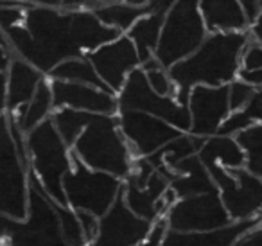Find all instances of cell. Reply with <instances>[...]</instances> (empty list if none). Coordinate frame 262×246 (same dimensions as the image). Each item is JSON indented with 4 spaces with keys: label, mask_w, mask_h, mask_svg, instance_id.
I'll use <instances>...</instances> for the list:
<instances>
[{
    "label": "cell",
    "mask_w": 262,
    "mask_h": 246,
    "mask_svg": "<svg viewBox=\"0 0 262 246\" xmlns=\"http://www.w3.org/2000/svg\"><path fill=\"white\" fill-rule=\"evenodd\" d=\"M6 34L11 47V59L20 58L49 74L67 59L84 58L120 36L106 27L90 9H56L33 6L26 18Z\"/></svg>",
    "instance_id": "cell-1"
},
{
    "label": "cell",
    "mask_w": 262,
    "mask_h": 246,
    "mask_svg": "<svg viewBox=\"0 0 262 246\" xmlns=\"http://www.w3.org/2000/svg\"><path fill=\"white\" fill-rule=\"evenodd\" d=\"M250 42V33H214L208 34L194 54L167 70L174 83L176 101L189 106V95L194 87H226L237 79L241 58Z\"/></svg>",
    "instance_id": "cell-2"
},
{
    "label": "cell",
    "mask_w": 262,
    "mask_h": 246,
    "mask_svg": "<svg viewBox=\"0 0 262 246\" xmlns=\"http://www.w3.org/2000/svg\"><path fill=\"white\" fill-rule=\"evenodd\" d=\"M72 153L86 167L126 180L133 167V155L124 135L120 133L119 117L94 115L79 135Z\"/></svg>",
    "instance_id": "cell-3"
},
{
    "label": "cell",
    "mask_w": 262,
    "mask_h": 246,
    "mask_svg": "<svg viewBox=\"0 0 262 246\" xmlns=\"http://www.w3.org/2000/svg\"><path fill=\"white\" fill-rule=\"evenodd\" d=\"M29 169L40 180L41 187L59 205H67L63 178L74 167V153L51 119L26 135ZM69 207V205H67Z\"/></svg>",
    "instance_id": "cell-4"
},
{
    "label": "cell",
    "mask_w": 262,
    "mask_h": 246,
    "mask_svg": "<svg viewBox=\"0 0 262 246\" xmlns=\"http://www.w3.org/2000/svg\"><path fill=\"white\" fill-rule=\"evenodd\" d=\"M58 203L45 192L40 180L29 171L27 217L16 221L9 217L4 246H69L61 234Z\"/></svg>",
    "instance_id": "cell-5"
},
{
    "label": "cell",
    "mask_w": 262,
    "mask_h": 246,
    "mask_svg": "<svg viewBox=\"0 0 262 246\" xmlns=\"http://www.w3.org/2000/svg\"><path fill=\"white\" fill-rule=\"evenodd\" d=\"M207 36L208 31L200 11V0H176L164 18L155 58L169 70L194 54Z\"/></svg>",
    "instance_id": "cell-6"
},
{
    "label": "cell",
    "mask_w": 262,
    "mask_h": 246,
    "mask_svg": "<svg viewBox=\"0 0 262 246\" xmlns=\"http://www.w3.org/2000/svg\"><path fill=\"white\" fill-rule=\"evenodd\" d=\"M120 194L131 212L149 223L165 217L171 205L178 199L169 189V180L158 173L147 158H135Z\"/></svg>",
    "instance_id": "cell-7"
},
{
    "label": "cell",
    "mask_w": 262,
    "mask_h": 246,
    "mask_svg": "<svg viewBox=\"0 0 262 246\" xmlns=\"http://www.w3.org/2000/svg\"><path fill=\"white\" fill-rule=\"evenodd\" d=\"M122 180L94 171L74 156V167L63 178L67 205L76 212H90L101 219L119 199Z\"/></svg>",
    "instance_id": "cell-8"
},
{
    "label": "cell",
    "mask_w": 262,
    "mask_h": 246,
    "mask_svg": "<svg viewBox=\"0 0 262 246\" xmlns=\"http://www.w3.org/2000/svg\"><path fill=\"white\" fill-rule=\"evenodd\" d=\"M29 169L13 142L6 113H0V214L22 221L27 217Z\"/></svg>",
    "instance_id": "cell-9"
},
{
    "label": "cell",
    "mask_w": 262,
    "mask_h": 246,
    "mask_svg": "<svg viewBox=\"0 0 262 246\" xmlns=\"http://www.w3.org/2000/svg\"><path fill=\"white\" fill-rule=\"evenodd\" d=\"M217 187L219 198L233 223L262 217V180L248 171L225 169L221 166L207 167Z\"/></svg>",
    "instance_id": "cell-10"
},
{
    "label": "cell",
    "mask_w": 262,
    "mask_h": 246,
    "mask_svg": "<svg viewBox=\"0 0 262 246\" xmlns=\"http://www.w3.org/2000/svg\"><path fill=\"white\" fill-rule=\"evenodd\" d=\"M117 101H119V112L135 110V112H142L165 120L182 133L190 131L189 106L180 105L176 97H165V95H158L157 92H153L140 67L127 76L122 90L117 94Z\"/></svg>",
    "instance_id": "cell-11"
},
{
    "label": "cell",
    "mask_w": 262,
    "mask_h": 246,
    "mask_svg": "<svg viewBox=\"0 0 262 246\" xmlns=\"http://www.w3.org/2000/svg\"><path fill=\"white\" fill-rule=\"evenodd\" d=\"M165 221L169 230L174 232L219 230L233 223L217 191L176 199L165 214Z\"/></svg>",
    "instance_id": "cell-12"
},
{
    "label": "cell",
    "mask_w": 262,
    "mask_h": 246,
    "mask_svg": "<svg viewBox=\"0 0 262 246\" xmlns=\"http://www.w3.org/2000/svg\"><path fill=\"white\" fill-rule=\"evenodd\" d=\"M117 117L120 133L126 138L133 158H147L183 135L165 120L135 110H120Z\"/></svg>",
    "instance_id": "cell-13"
},
{
    "label": "cell",
    "mask_w": 262,
    "mask_h": 246,
    "mask_svg": "<svg viewBox=\"0 0 262 246\" xmlns=\"http://www.w3.org/2000/svg\"><path fill=\"white\" fill-rule=\"evenodd\" d=\"M88 59L106 88L115 95L122 90L127 76L140 67L139 52L126 34H120L113 42L99 47L88 54Z\"/></svg>",
    "instance_id": "cell-14"
},
{
    "label": "cell",
    "mask_w": 262,
    "mask_h": 246,
    "mask_svg": "<svg viewBox=\"0 0 262 246\" xmlns=\"http://www.w3.org/2000/svg\"><path fill=\"white\" fill-rule=\"evenodd\" d=\"M153 223L133 214L122 194L115 205L99 219V232L88 246H137L149 235Z\"/></svg>",
    "instance_id": "cell-15"
},
{
    "label": "cell",
    "mask_w": 262,
    "mask_h": 246,
    "mask_svg": "<svg viewBox=\"0 0 262 246\" xmlns=\"http://www.w3.org/2000/svg\"><path fill=\"white\" fill-rule=\"evenodd\" d=\"M190 135L200 138H210L217 135L221 124L228 119L230 101L226 87H194L189 95Z\"/></svg>",
    "instance_id": "cell-16"
},
{
    "label": "cell",
    "mask_w": 262,
    "mask_h": 246,
    "mask_svg": "<svg viewBox=\"0 0 262 246\" xmlns=\"http://www.w3.org/2000/svg\"><path fill=\"white\" fill-rule=\"evenodd\" d=\"M51 81L54 110L72 108L79 112L94 113V115H119V101L115 94H110L101 88L69 81L49 79Z\"/></svg>",
    "instance_id": "cell-17"
},
{
    "label": "cell",
    "mask_w": 262,
    "mask_h": 246,
    "mask_svg": "<svg viewBox=\"0 0 262 246\" xmlns=\"http://www.w3.org/2000/svg\"><path fill=\"white\" fill-rule=\"evenodd\" d=\"M262 217L250 221H237L219 230L208 232H174L167 230L162 246H235V242L251 228L258 227Z\"/></svg>",
    "instance_id": "cell-18"
},
{
    "label": "cell",
    "mask_w": 262,
    "mask_h": 246,
    "mask_svg": "<svg viewBox=\"0 0 262 246\" xmlns=\"http://www.w3.org/2000/svg\"><path fill=\"white\" fill-rule=\"evenodd\" d=\"M200 11L208 34L248 33L251 27L239 0H200Z\"/></svg>",
    "instance_id": "cell-19"
},
{
    "label": "cell",
    "mask_w": 262,
    "mask_h": 246,
    "mask_svg": "<svg viewBox=\"0 0 262 246\" xmlns=\"http://www.w3.org/2000/svg\"><path fill=\"white\" fill-rule=\"evenodd\" d=\"M8 101L6 113H16L22 106H27L36 94V88L43 79H47L43 72L33 67L31 63L20 58H13L8 69Z\"/></svg>",
    "instance_id": "cell-20"
},
{
    "label": "cell",
    "mask_w": 262,
    "mask_h": 246,
    "mask_svg": "<svg viewBox=\"0 0 262 246\" xmlns=\"http://www.w3.org/2000/svg\"><path fill=\"white\" fill-rule=\"evenodd\" d=\"M172 174H174V178H172L171 183H169V189L174 192V196L178 199L217 191L210 173H208L207 167L201 163L198 155L180 162L178 166L172 169Z\"/></svg>",
    "instance_id": "cell-21"
},
{
    "label": "cell",
    "mask_w": 262,
    "mask_h": 246,
    "mask_svg": "<svg viewBox=\"0 0 262 246\" xmlns=\"http://www.w3.org/2000/svg\"><path fill=\"white\" fill-rule=\"evenodd\" d=\"M255 126L237 135V142L246 153V169L262 180V88H258L251 102L243 110Z\"/></svg>",
    "instance_id": "cell-22"
},
{
    "label": "cell",
    "mask_w": 262,
    "mask_h": 246,
    "mask_svg": "<svg viewBox=\"0 0 262 246\" xmlns=\"http://www.w3.org/2000/svg\"><path fill=\"white\" fill-rule=\"evenodd\" d=\"M205 140H207V138H200L190 133H183V135H180L178 138H174L172 142L165 144L160 151L147 156V162H149L158 173L164 174L169 180V183H171V180L174 178L172 169H174L180 162L198 155L200 149L203 148Z\"/></svg>",
    "instance_id": "cell-23"
},
{
    "label": "cell",
    "mask_w": 262,
    "mask_h": 246,
    "mask_svg": "<svg viewBox=\"0 0 262 246\" xmlns=\"http://www.w3.org/2000/svg\"><path fill=\"white\" fill-rule=\"evenodd\" d=\"M205 167L221 166L225 169H241L246 167V153L241 148L235 137L214 135L207 138L203 148L198 153Z\"/></svg>",
    "instance_id": "cell-24"
},
{
    "label": "cell",
    "mask_w": 262,
    "mask_h": 246,
    "mask_svg": "<svg viewBox=\"0 0 262 246\" xmlns=\"http://www.w3.org/2000/svg\"><path fill=\"white\" fill-rule=\"evenodd\" d=\"M164 18H165V15L149 13V15L137 20L135 26L126 33V36L133 42L137 52H139L140 65H144V63L149 61L151 58H155L158 42H160Z\"/></svg>",
    "instance_id": "cell-25"
},
{
    "label": "cell",
    "mask_w": 262,
    "mask_h": 246,
    "mask_svg": "<svg viewBox=\"0 0 262 246\" xmlns=\"http://www.w3.org/2000/svg\"><path fill=\"white\" fill-rule=\"evenodd\" d=\"M52 112H54V99H52V90H51V81L43 79L40 83V87L36 88V94L31 99V102L27 106H22L15 115L16 122H18L20 130L24 133H29L36 126H40L43 120L51 119Z\"/></svg>",
    "instance_id": "cell-26"
},
{
    "label": "cell",
    "mask_w": 262,
    "mask_h": 246,
    "mask_svg": "<svg viewBox=\"0 0 262 246\" xmlns=\"http://www.w3.org/2000/svg\"><path fill=\"white\" fill-rule=\"evenodd\" d=\"M151 9L147 8H135V6L126 4L124 0L119 2H112V4H104L101 8L94 9V15L99 18V22L104 24L106 27L119 31L120 34H126L131 27L135 26L137 20H140L142 16L149 15Z\"/></svg>",
    "instance_id": "cell-27"
},
{
    "label": "cell",
    "mask_w": 262,
    "mask_h": 246,
    "mask_svg": "<svg viewBox=\"0 0 262 246\" xmlns=\"http://www.w3.org/2000/svg\"><path fill=\"white\" fill-rule=\"evenodd\" d=\"M49 79H59V81H69V83H81V85H90V87L101 88L104 92H110L106 88V85L101 81V77L97 76L94 65L88 59V56L84 58H74L67 59V61L59 63L51 74ZM112 94V92H110Z\"/></svg>",
    "instance_id": "cell-28"
},
{
    "label": "cell",
    "mask_w": 262,
    "mask_h": 246,
    "mask_svg": "<svg viewBox=\"0 0 262 246\" xmlns=\"http://www.w3.org/2000/svg\"><path fill=\"white\" fill-rule=\"evenodd\" d=\"M92 117H94V113L79 112V110L72 108H58L52 112L51 120L54 122L56 130L61 135L65 144L72 149L76 140L79 138V135L83 133L84 128L92 120Z\"/></svg>",
    "instance_id": "cell-29"
},
{
    "label": "cell",
    "mask_w": 262,
    "mask_h": 246,
    "mask_svg": "<svg viewBox=\"0 0 262 246\" xmlns=\"http://www.w3.org/2000/svg\"><path fill=\"white\" fill-rule=\"evenodd\" d=\"M140 69L146 74V79L149 87L153 88V92H157L158 95H165V97H176L178 90H176L172 79L169 77V72L158 63L157 58H151L149 61L140 65Z\"/></svg>",
    "instance_id": "cell-30"
},
{
    "label": "cell",
    "mask_w": 262,
    "mask_h": 246,
    "mask_svg": "<svg viewBox=\"0 0 262 246\" xmlns=\"http://www.w3.org/2000/svg\"><path fill=\"white\" fill-rule=\"evenodd\" d=\"M58 210L59 221H61V234L63 239L69 246H88V241L84 237V232L81 228L79 217H77L76 210H72L67 205H56Z\"/></svg>",
    "instance_id": "cell-31"
},
{
    "label": "cell",
    "mask_w": 262,
    "mask_h": 246,
    "mask_svg": "<svg viewBox=\"0 0 262 246\" xmlns=\"http://www.w3.org/2000/svg\"><path fill=\"white\" fill-rule=\"evenodd\" d=\"M257 94V88L250 87L248 83L241 79H235L228 85V101L230 112H241L251 102V99Z\"/></svg>",
    "instance_id": "cell-32"
},
{
    "label": "cell",
    "mask_w": 262,
    "mask_h": 246,
    "mask_svg": "<svg viewBox=\"0 0 262 246\" xmlns=\"http://www.w3.org/2000/svg\"><path fill=\"white\" fill-rule=\"evenodd\" d=\"M241 69L244 70L262 69V45L258 42L251 40V36L243 52V58H241Z\"/></svg>",
    "instance_id": "cell-33"
},
{
    "label": "cell",
    "mask_w": 262,
    "mask_h": 246,
    "mask_svg": "<svg viewBox=\"0 0 262 246\" xmlns=\"http://www.w3.org/2000/svg\"><path fill=\"white\" fill-rule=\"evenodd\" d=\"M167 230H169L167 221H165V217H160V219L153 223V228H151L149 235L137 246H162V241H164Z\"/></svg>",
    "instance_id": "cell-34"
},
{
    "label": "cell",
    "mask_w": 262,
    "mask_h": 246,
    "mask_svg": "<svg viewBox=\"0 0 262 246\" xmlns=\"http://www.w3.org/2000/svg\"><path fill=\"white\" fill-rule=\"evenodd\" d=\"M76 214H77V217H79V223H81V228H83V232H84V237H86L88 244H90L99 232V217L94 216V214H90V212H81V210Z\"/></svg>",
    "instance_id": "cell-35"
},
{
    "label": "cell",
    "mask_w": 262,
    "mask_h": 246,
    "mask_svg": "<svg viewBox=\"0 0 262 246\" xmlns=\"http://www.w3.org/2000/svg\"><path fill=\"white\" fill-rule=\"evenodd\" d=\"M9 2H20L29 6H43V8L56 9H74V0H9Z\"/></svg>",
    "instance_id": "cell-36"
},
{
    "label": "cell",
    "mask_w": 262,
    "mask_h": 246,
    "mask_svg": "<svg viewBox=\"0 0 262 246\" xmlns=\"http://www.w3.org/2000/svg\"><path fill=\"white\" fill-rule=\"evenodd\" d=\"M235 246H262V223L243 235Z\"/></svg>",
    "instance_id": "cell-37"
},
{
    "label": "cell",
    "mask_w": 262,
    "mask_h": 246,
    "mask_svg": "<svg viewBox=\"0 0 262 246\" xmlns=\"http://www.w3.org/2000/svg\"><path fill=\"white\" fill-rule=\"evenodd\" d=\"M112 2H119V0H74V8L94 11L95 8H101L104 4H112Z\"/></svg>",
    "instance_id": "cell-38"
},
{
    "label": "cell",
    "mask_w": 262,
    "mask_h": 246,
    "mask_svg": "<svg viewBox=\"0 0 262 246\" xmlns=\"http://www.w3.org/2000/svg\"><path fill=\"white\" fill-rule=\"evenodd\" d=\"M239 2L243 4V8H244V11H246L250 24H253L255 18H257V15L260 13V6H258V0H239Z\"/></svg>",
    "instance_id": "cell-39"
},
{
    "label": "cell",
    "mask_w": 262,
    "mask_h": 246,
    "mask_svg": "<svg viewBox=\"0 0 262 246\" xmlns=\"http://www.w3.org/2000/svg\"><path fill=\"white\" fill-rule=\"evenodd\" d=\"M176 0H149V9L151 13H158V15H167V11L172 8Z\"/></svg>",
    "instance_id": "cell-40"
},
{
    "label": "cell",
    "mask_w": 262,
    "mask_h": 246,
    "mask_svg": "<svg viewBox=\"0 0 262 246\" xmlns=\"http://www.w3.org/2000/svg\"><path fill=\"white\" fill-rule=\"evenodd\" d=\"M250 36H251V40L258 42V44L262 45V9H260V13L257 15V18H255V22L251 24Z\"/></svg>",
    "instance_id": "cell-41"
},
{
    "label": "cell",
    "mask_w": 262,
    "mask_h": 246,
    "mask_svg": "<svg viewBox=\"0 0 262 246\" xmlns=\"http://www.w3.org/2000/svg\"><path fill=\"white\" fill-rule=\"evenodd\" d=\"M8 101V74H0V113H6Z\"/></svg>",
    "instance_id": "cell-42"
},
{
    "label": "cell",
    "mask_w": 262,
    "mask_h": 246,
    "mask_svg": "<svg viewBox=\"0 0 262 246\" xmlns=\"http://www.w3.org/2000/svg\"><path fill=\"white\" fill-rule=\"evenodd\" d=\"M9 65H11V56H9V52L4 49V45L0 44V74L8 72Z\"/></svg>",
    "instance_id": "cell-43"
},
{
    "label": "cell",
    "mask_w": 262,
    "mask_h": 246,
    "mask_svg": "<svg viewBox=\"0 0 262 246\" xmlns=\"http://www.w3.org/2000/svg\"><path fill=\"white\" fill-rule=\"evenodd\" d=\"M8 223H9V217L0 214V244H4L6 235H8Z\"/></svg>",
    "instance_id": "cell-44"
},
{
    "label": "cell",
    "mask_w": 262,
    "mask_h": 246,
    "mask_svg": "<svg viewBox=\"0 0 262 246\" xmlns=\"http://www.w3.org/2000/svg\"><path fill=\"white\" fill-rule=\"evenodd\" d=\"M126 4L135 6V8H147L149 6V0H124Z\"/></svg>",
    "instance_id": "cell-45"
},
{
    "label": "cell",
    "mask_w": 262,
    "mask_h": 246,
    "mask_svg": "<svg viewBox=\"0 0 262 246\" xmlns=\"http://www.w3.org/2000/svg\"><path fill=\"white\" fill-rule=\"evenodd\" d=\"M258 6H260V9H262V0H258Z\"/></svg>",
    "instance_id": "cell-46"
}]
</instances>
